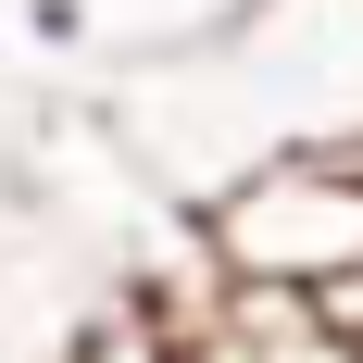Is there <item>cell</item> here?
Here are the masks:
<instances>
[{
	"mask_svg": "<svg viewBox=\"0 0 363 363\" xmlns=\"http://www.w3.org/2000/svg\"><path fill=\"white\" fill-rule=\"evenodd\" d=\"M125 101H188V125H213V150L188 163V201L276 150H338L363 138V0H238L213 38L125 63Z\"/></svg>",
	"mask_w": 363,
	"mask_h": 363,
	"instance_id": "obj_1",
	"label": "cell"
},
{
	"mask_svg": "<svg viewBox=\"0 0 363 363\" xmlns=\"http://www.w3.org/2000/svg\"><path fill=\"white\" fill-rule=\"evenodd\" d=\"M188 251L213 289H263V301H313L363 276V138L238 163L225 188L188 201Z\"/></svg>",
	"mask_w": 363,
	"mask_h": 363,
	"instance_id": "obj_2",
	"label": "cell"
},
{
	"mask_svg": "<svg viewBox=\"0 0 363 363\" xmlns=\"http://www.w3.org/2000/svg\"><path fill=\"white\" fill-rule=\"evenodd\" d=\"M176 363H188V351H176Z\"/></svg>",
	"mask_w": 363,
	"mask_h": 363,
	"instance_id": "obj_3",
	"label": "cell"
}]
</instances>
